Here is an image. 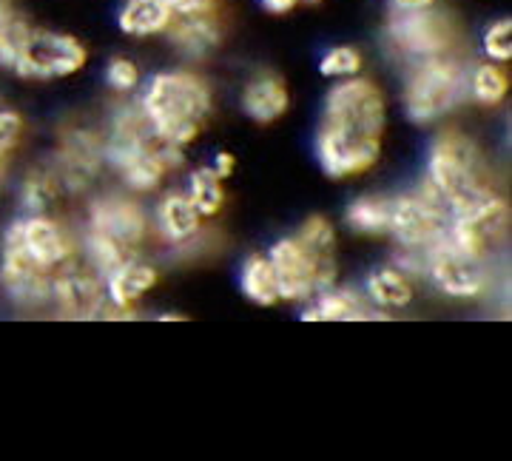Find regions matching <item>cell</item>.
Listing matches in <instances>:
<instances>
[{
	"label": "cell",
	"mask_w": 512,
	"mask_h": 461,
	"mask_svg": "<svg viewBox=\"0 0 512 461\" xmlns=\"http://www.w3.org/2000/svg\"><path fill=\"white\" fill-rule=\"evenodd\" d=\"M211 168H214V174H217L220 180H228V177L234 174V168H237V157H234L231 151H220V154L214 157Z\"/></svg>",
	"instance_id": "obj_34"
},
{
	"label": "cell",
	"mask_w": 512,
	"mask_h": 461,
	"mask_svg": "<svg viewBox=\"0 0 512 461\" xmlns=\"http://www.w3.org/2000/svg\"><path fill=\"white\" fill-rule=\"evenodd\" d=\"M0 288L20 308H43L52 299V274H46L23 251L15 225L3 234L0 251Z\"/></svg>",
	"instance_id": "obj_13"
},
{
	"label": "cell",
	"mask_w": 512,
	"mask_h": 461,
	"mask_svg": "<svg viewBox=\"0 0 512 461\" xmlns=\"http://www.w3.org/2000/svg\"><path fill=\"white\" fill-rule=\"evenodd\" d=\"M165 37L171 46L188 60H202L217 52L222 43V20L217 12H197V15H174Z\"/></svg>",
	"instance_id": "obj_17"
},
{
	"label": "cell",
	"mask_w": 512,
	"mask_h": 461,
	"mask_svg": "<svg viewBox=\"0 0 512 461\" xmlns=\"http://www.w3.org/2000/svg\"><path fill=\"white\" fill-rule=\"evenodd\" d=\"M49 302L55 305L57 314L66 316V319H77V322L103 319L111 311L103 277L92 271L89 265H80L77 259L63 265L52 277V299Z\"/></svg>",
	"instance_id": "obj_12"
},
{
	"label": "cell",
	"mask_w": 512,
	"mask_h": 461,
	"mask_svg": "<svg viewBox=\"0 0 512 461\" xmlns=\"http://www.w3.org/2000/svg\"><path fill=\"white\" fill-rule=\"evenodd\" d=\"M202 217L197 214V208L191 205L185 191H168L160 197L157 211H154V225L160 231L168 245H177V248H188L200 240L202 234Z\"/></svg>",
	"instance_id": "obj_19"
},
{
	"label": "cell",
	"mask_w": 512,
	"mask_h": 461,
	"mask_svg": "<svg viewBox=\"0 0 512 461\" xmlns=\"http://www.w3.org/2000/svg\"><path fill=\"white\" fill-rule=\"evenodd\" d=\"M302 3H308V6H316V3H322V0H302Z\"/></svg>",
	"instance_id": "obj_39"
},
{
	"label": "cell",
	"mask_w": 512,
	"mask_h": 461,
	"mask_svg": "<svg viewBox=\"0 0 512 461\" xmlns=\"http://www.w3.org/2000/svg\"><path fill=\"white\" fill-rule=\"evenodd\" d=\"M450 242L470 257L490 262L510 237V203L493 185L450 208Z\"/></svg>",
	"instance_id": "obj_6"
},
{
	"label": "cell",
	"mask_w": 512,
	"mask_h": 461,
	"mask_svg": "<svg viewBox=\"0 0 512 461\" xmlns=\"http://www.w3.org/2000/svg\"><path fill=\"white\" fill-rule=\"evenodd\" d=\"M3 177H6V160H0V185H3Z\"/></svg>",
	"instance_id": "obj_38"
},
{
	"label": "cell",
	"mask_w": 512,
	"mask_h": 461,
	"mask_svg": "<svg viewBox=\"0 0 512 461\" xmlns=\"http://www.w3.org/2000/svg\"><path fill=\"white\" fill-rule=\"evenodd\" d=\"M52 166L57 171V180L63 185V194L80 197L92 191L100 171L106 166V148H103V134L92 126L74 123L60 134Z\"/></svg>",
	"instance_id": "obj_10"
},
{
	"label": "cell",
	"mask_w": 512,
	"mask_h": 461,
	"mask_svg": "<svg viewBox=\"0 0 512 461\" xmlns=\"http://www.w3.org/2000/svg\"><path fill=\"white\" fill-rule=\"evenodd\" d=\"M154 131L174 146L188 148L200 140L211 120L214 94L208 80L188 69L157 72L137 100Z\"/></svg>",
	"instance_id": "obj_2"
},
{
	"label": "cell",
	"mask_w": 512,
	"mask_h": 461,
	"mask_svg": "<svg viewBox=\"0 0 512 461\" xmlns=\"http://www.w3.org/2000/svg\"><path fill=\"white\" fill-rule=\"evenodd\" d=\"M384 46L390 57L407 69L430 57L461 52V29L453 15L441 12L436 6L416 12L390 9L384 23Z\"/></svg>",
	"instance_id": "obj_5"
},
{
	"label": "cell",
	"mask_w": 512,
	"mask_h": 461,
	"mask_svg": "<svg viewBox=\"0 0 512 461\" xmlns=\"http://www.w3.org/2000/svg\"><path fill=\"white\" fill-rule=\"evenodd\" d=\"M26 123L15 109H0V160H6L23 140Z\"/></svg>",
	"instance_id": "obj_32"
},
{
	"label": "cell",
	"mask_w": 512,
	"mask_h": 461,
	"mask_svg": "<svg viewBox=\"0 0 512 461\" xmlns=\"http://www.w3.org/2000/svg\"><path fill=\"white\" fill-rule=\"evenodd\" d=\"M470 63L461 52L430 57L404 69L402 106L413 126H436L467 100Z\"/></svg>",
	"instance_id": "obj_3"
},
{
	"label": "cell",
	"mask_w": 512,
	"mask_h": 461,
	"mask_svg": "<svg viewBox=\"0 0 512 461\" xmlns=\"http://www.w3.org/2000/svg\"><path fill=\"white\" fill-rule=\"evenodd\" d=\"M140 80H143L140 66L131 57H111L109 66H106V86H109L111 92H117L120 97L123 94H134L140 89Z\"/></svg>",
	"instance_id": "obj_31"
},
{
	"label": "cell",
	"mask_w": 512,
	"mask_h": 461,
	"mask_svg": "<svg viewBox=\"0 0 512 461\" xmlns=\"http://www.w3.org/2000/svg\"><path fill=\"white\" fill-rule=\"evenodd\" d=\"M239 106L254 123L271 126L291 109V92H288V86H285V80L279 74L271 72V69H259L242 86Z\"/></svg>",
	"instance_id": "obj_16"
},
{
	"label": "cell",
	"mask_w": 512,
	"mask_h": 461,
	"mask_svg": "<svg viewBox=\"0 0 512 461\" xmlns=\"http://www.w3.org/2000/svg\"><path fill=\"white\" fill-rule=\"evenodd\" d=\"M427 183L444 197L447 208H453L470 194H476L490 183L487 157L470 134L458 129H441L430 151H427Z\"/></svg>",
	"instance_id": "obj_4"
},
{
	"label": "cell",
	"mask_w": 512,
	"mask_h": 461,
	"mask_svg": "<svg viewBox=\"0 0 512 461\" xmlns=\"http://www.w3.org/2000/svg\"><path fill=\"white\" fill-rule=\"evenodd\" d=\"M487 265L490 262L470 257L456 248L450 237H444L424 251V277L430 279L441 294L453 296V299H478L484 294L490 285Z\"/></svg>",
	"instance_id": "obj_11"
},
{
	"label": "cell",
	"mask_w": 512,
	"mask_h": 461,
	"mask_svg": "<svg viewBox=\"0 0 512 461\" xmlns=\"http://www.w3.org/2000/svg\"><path fill=\"white\" fill-rule=\"evenodd\" d=\"M481 49H484L487 60H493V63H510L512 60V20L510 18L493 20V23L484 29V37H481Z\"/></svg>",
	"instance_id": "obj_30"
},
{
	"label": "cell",
	"mask_w": 512,
	"mask_h": 461,
	"mask_svg": "<svg viewBox=\"0 0 512 461\" xmlns=\"http://www.w3.org/2000/svg\"><path fill=\"white\" fill-rule=\"evenodd\" d=\"M268 259L274 268L279 302H311L339 279V259L313 254L296 234L276 240Z\"/></svg>",
	"instance_id": "obj_8"
},
{
	"label": "cell",
	"mask_w": 512,
	"mask_h": 461,
	"mask_svg": "<svg viewBox=\"0 0 512 461\" xmlns=\"http://www.w3.org/2000/svg\"><path fill=\"white\" fill-rule=\"evenodd\" d=\"M450 208L427 180L390 197V231L387 237L407 251H427L447 237Z\"/></svg>",
	"instance_id": "obj_7"
},
{
	"label": "cell",
	"mask_w": 512,
	"mask_h": 461,
	"mask_svg": "<svg viewBox=\"0 0 512 461\" xmlns=\"http://www.w3.org/2000/svg\"><path fill=\"white\" fill-rule=\"evenodd\" d=\"M86 60L89 52L74 35L29 26L12 63V72L26 80H60L80 72Z\"/></svg>",
	"instance_id": "obj_9"
},
{
	"label": "cell",
	"mask_w": 512,
	"mask_h": 461,
	"mask_svg": "<svg viewBox=\"0 0 512 461\" xmlns=\"http://www.w3.org/2000/svg\"><path fill=\"white\" fill-rule=\"evenodd\" d=\"M259 3H262V9L271 12V15H288V12H293L302 0H259Z\"/></svg>",
	"instance_id": "obj_35"
},
{
	"label": "cell",
	"mask_w": 512,
	"mask_h": 461,
	"mask_svg": "<svg viewBox=\"0 0 512 461\" xmlns=\"http://www.w3.org/2000/svg\"><path fill=\"white\" fill-rule=\"evenodd\" d=\"M390 3V9H396V12H416V9H430V6H436V0H387Z\"/></svg>",
	"instance_id": "obj_36"
},
{
	"label": "cell",
	"mask_w": 512,
	"mask_h": 461,
	"mask_svg": "<svg viewBox=\"0 0 512 461\" xmlns=\"http://www.w3.org/2000/svg\"><path fill=\"white\" fill-rule=\"evenodd\" d=\"M350 231L365 237H384L390 231V197L384 194H365L356 197L345 211Z\"/></svg>",
	"instance_id": "obj_25"
},
{
	"label": "cell",
	"mask_w": 512,
	"mask_h": 461,
	"mask_svg": "<svg viewBox=\"0 0 512 461\" xmlns=\"http://www.w3.org/2000/svg\"><path fill=\"white\" fill-rule=\"evenodd\" d=\"M160 319H163V322L165 319H168V322H185V316H180V314H163Z\"/></svg>",
	"instance_id": "obj_37"
},
{
	"label": "cell",
	"mask_w": 512,
	"mask_h": 461,
	"mask_svg": "<svg viewBox=\"0 0 512 461\" xmlns=\"http://www.w3.org/2000/svg\"><path fill=\"white\" fill-rule=\"evenodd\" d=\"M510 92V77L501 69V63H476L467 72V100H473L478 106L495 109L507 100Z\"/></svg>",
	"instance_id": "obj_23"
},
{
	"label": "cell",
	"mask_w": 512,
	"mask_h": 461,
	"mask_svg": "<svg viewBox=\"0 0 512 461\" xmlns=\"http://www.w3.org/2000/svg\"><path fill=\"white\" fill-rule=\"evenodd\" d=\"M222 183L225 180H220L211 166H202L197 171H191L188 191L185 194H188V200L197 208V214H200L202 220L220 217V211L225 208V185Z\"/></svg>",
	"instance_id": "obj_27"
},
{
	"label": "cell",
	"mask_w": 512,
	"mask_h": 461,
	"mask_svg": "<svg viewBox=\"0 0 512 461\" xmlns=\"http://www.w3.org/2000/svg\"><path fill=\"white\" fill-rule=\"evenodd\" d=\"M12 225L18 231L23 251L46 274L55 277L63 265L77 259V242H74L72 231L63 222H57L55 217H49L46 211L43 214H26L23 220L12 222Z\"/></svg>",
	"instance_id": "obj_15"
},
{
	"label": "cell",
	"mask_w": 512,
	"mask_h": 461,
	"mask_svg": "<svg viewBox=\"0 0 512 461\" xmlns=\"http://www.w3.org/2000/svg\"><path fill=\"white\" fill-rule=\"evenodd\" d=\"M174 15H197V12H217V0H165Z\"/></svg>",
	"instance_id": "obj_33"
},
{
	"label": "cell",
	"mask_w": 512,
	"mask_h": 461,
	"mask_svg": "<svg viewBox=\"0 0 512 461\" xmlns=\"http://www.w3.org/2000/svg\"><path fill=\"white\" fill-rule=\"evenodd\" d=\"M387 97L370 77H345L322 100L316 160L330 180L362 177L382 160Z\"/></svg>",
	"instance_id": "obj_1"
},
{
	"label": "cell",
	"mask_w": 512,
	"mask_h": 461,
	"mask_svg": "<svg viewBox=\"0 0 512 461\" xmlns=\"http://www.w3.org/2000/svg\"><path fill=\"white\" fill-rule=\"evenodd\" d=\"M365 296L373 308L402 311L416 299V282L399 265H384L365 279Z\"/></svg>",
	"instance_id": "obj_21"
},
{
	"label": "cell",
	"mask_w": 512,
	"mask_h": 461,
	"mask_svg": "<svg viewBox=\"0 0 512 461\" xmlns=\"http://www.w3.org/2000/svg\"><path fill=\"white\" fill-rule=\"evenodd\" d=\"M362 66H365V57L356 46H333L319 60V74L333 77V80H345V77L362 74Z\"/></svg>",
	"instance_id": "obj_29"
},
{
	"label": "cell",
	"mask_w": 512,
	"mask_h": 461,
	"mask_svg": "<svg viewBox=\"0 0 512 461\" xmlns=\"http://www.w3.org/2000/svg\"><path fill=\"white\" fill-rule=\"evenodd\" d=\"M239 288L254 305H262V308H271V305L279 302L274 268H271L268 254H251L242 262V268H239Z\"/></svg>",
	"instance_id": "obj_26"
},
{
	"label": "cell",
	"mask_w": 512,
	"mask_h": 461,
	"mask_svg": "<svg viewBox=\"0 0 512 461\" xmlns=\"http://www.w3.org/2000/svg\"><path fill=\"white\" fill-rule=\"evenodd\" d=\"M86 228L109 237L126 251L140 254L143 242L148 240V214L143 205L123 194H100L89 200L86 208Z\"/></svg>",
	"instance_id": "obj_14"
},
{
	"label": "cell",
	"mask_w": 512,
	"mask_h": 461,
	"mask_svg": "<svg viewBox=\"0 0 512 461\" xmlns=\"http://www.w3.org/2000/svg\"><path fill=\"white\" fill-rule=\"evenodd\" d=\"M171 18L174 12L165 0H126V6L117 15V23L120 32L128 37H157L165 35Z\"/></svg>",
	"instance_id": "obj_22"
},
{
	"label": "cell",
	"mask_w": 512,
	"mask_h": 461,
	"mask_svg": "<svg viewBox=\"0 0 512 461\" xmlns=\"http://www.w3.org/2000/svg\"><path fill=\"white\" fill-rule=\"evenodd\" d=\"M63 194V185L57 180V171L52 163H37L26 171L23 185H20V205L26 214H43L49 205Z\"/></svg>",
	"instance_id": "obj_24"
},
{
	"label": "cell",
	"mask_w": 512,
	"mask_h": 461,
	"mask_svg": "<svg viewBox=\"0 0 512 461\" xmlns=\"http://www.w3.org/2000/svg\"><path fill=\"white\" fill-rule=\"evenodd\" d=\"M103 282H106V296H109L111 308L131 311V305L137 299H143L160 282V271L140 254H131Z\"/></svg>",
	"instance_id": "obj_20"
},
{
	"label": "cell",
	"mask_w": 512,
	"mask_h": 461,
	"mask_svg": "<svg viewBox=\"0 0 512 461\" xmlns=\"http://www.w3.org/2000/svg\"><path fill=\"white\" fill-rule=\"evenodd\" d=\"M296 237L305 242L311 248L313 254H322V257H336V245H339V237H336V228L328 217L322 214H311L308 220L299 225Z\"/></svg>",
	"instance_id": "obj_28"
},
{
	"label": "cell",
	"mask_w": 512,
	"mask_h": 461,
	"mask_svg": "<svg viewBox=\"0 0 512 461\" xmlns=\"http://www.w3.org/2000/svg\"><path fill=\"white\" fill-rule=\"evenodd\" d=\"M302 319L305 322H370V319H384V316L370 305L365 291L330 285L313 296L311 305L302 311Z\"/></svg>",
	"instance_id": "obj_18"
}]
</instances>
